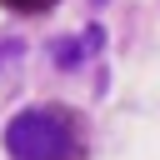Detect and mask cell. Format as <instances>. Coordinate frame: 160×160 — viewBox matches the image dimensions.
<instances>
[{"label": "cell", "mask_w": 160, "mask_h": 160, "mask_svg": "<svg viewBox=\"0 0 160 160\" xmlns=\"http://www.w3.org/2000/svg\"><path fill=\"white\" fill-rule=\"evenodd\" d=\"M20 55H25L20 40H0V65H10V60H20Z\"/></svg>", "instance_id": "277c9868"}, {"label": "cell", "mask_w": 160, "mask_h": 160, "mask_svg": "<svg viewBox=\"0 0 160 160\" xmlns=\"http://www.w3.org/2000/svg\"><path fill=\"white\" fill-rule=\"evenodd\" d=\"M10 160H85L80 115L70 105H25L5 125Z\"/></svg>", "instance_id": "6da1fadb"}, {"label": "cell", "mask_w": 160, "mask_h": 160, "mask_svg": "<svg viewBox=\"0 0 160 160\" xmlns=\"http://www.w3.org/2000/svg\"><path fill=\"white\" fill-rule=\"evenodd\" d=\"M5 10H15V15H45V10H55L60 0H0Z\"/></svg>", "instance_id": "3957f363"}, {"label": "cell", "mask_w": 160, "mask_h": 160, "mask_svg": "<svg viewBox=\"0 0 160 160\" xmlns=\"http://www.w3.org/2000/svg\"><path fill=\"white\" fill-rule=\"evenodd\" d=\"M100 45H105V30L90 25L85 35H60V40L50 45V60H55L60 70H80L90 55H100Z\"/></svg>", "instance_id": "7a4b0ae2"}, {"label": "cell", "mask_w": 160, "mask_h": 160, "mask_svg": "<svg viewBox=\"0 0 160 160\" xmlns=\"http://www.w3.org/2000/svg\"><path fill=\"white\" fill-rule=\"evenodd\" d=\"M95 5H105V0H95Z\"/></svg>", "instance_id": "5b68a950"}]
</instances>
